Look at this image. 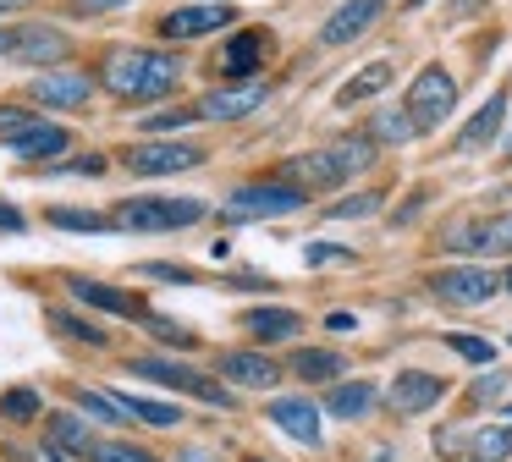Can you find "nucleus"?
Wrapping results in <instances>:
<instances>
[{
    "instance_id": "79ce46f5",
    "label": "nucleus",
    "mask_w": 512,
    "mask_h": 462,
    "mask_svg": "<svg viewBox=\"0 0 512 462\" xmlns=\"http://www.w3.org/2000/svg\"><path fill=\"white\" fill-rule=\"evenodd\" d=\"M507 385H512V374L490 369V374H479V380L468 385V402H474V407H496L501 396H507Z\"/></svg>"
},
{
    "instance_id": "864d4df0",
    "label": "nucleus",
    "mask_w": 512,
    "mask_h": 462,
    "mask_svg": "<svg viewBox=\"0 0 512 462\" xmlns=\"http://www.w3.org/2000/svg\"><path fill=\"white\" fill-rule=\"evenodd\" d=\"M210 259H215V264L232 259V237H215V242H210Z\"/></svg>"
},
{
    "instance_id": "473e14b6",
    "label": "nucleus",
    "mask_w": 512,
    "mask_h": 462,
    "mask_svg": "<svg viewBox=\"0 0 512 462\" xmlns=\"http://www.w3.org/2000/svg\"><path fill=\"white\" fill-rule=\"evenodd\" d=\"M45 226H56V231H72V237H105V231H116V220H111V215H100V209L50 204V209H45Z\"/></svg>"
},
{
    "instance_id": "393cba45",
    "label": "nucleus",
    "mask_w": 512,
    "mask_h": 462,
    "mask_svg": "<svg viewBox=\"0 0 512 462\" xmlns=\"http://www.w3.org/2000/svg\"><path fill=\"white\" fill-rule=\"evenodd\" d=\"M287 374L298 385H336V380H347L353 374V363H347V352L342 347H292L287 352Z\"/></svg>"
},
{
    "instance_id": "7ed1b4c3",
    "label": "nucleus",
    "mask_w": 512,
    "mask_h": 462,
    "mask_svg": "<svg viewBox=\"0 0 512 462\" xmlns=\"http://www.w3.org/2000/svg\"><path fill=\"white\" fill-rule=\"evenodd\" d=\"M215 215L199 193H127L111 204V220L122 237H160V231H193Z\"/></svg>"
},
{
    "instance_id": "58836bf2",
    "label": "nucleus",
    "mask_w": 512,
    "mask_h": 462,
    "mask_svg": "<svg viewBox=\"0 0 512 462\" xmlns=\"http://www.w3.org/2000/svg\"><path fill=\"white\" fill-rule=\"evenodd\" d=\"M111 165H116V154L89 149V154H72V160H61V165H45V176H78V182H94V176H105Z\"/></svg>"
},
{
    "instance_id": "5701e85b",
    "label": "nucleus",
    "mask_w": 512,
    "mask_h": 462,
    "mask_svg": "<svg viewBox=\"0 0 512 462\" xmlns=\"http://www.w3.org/2000/svg\"><path fill=\"white\" fill-rule=\"evenodd\" d=\"M501 127H507V88H496V94L485 99V105L474 110V116L457 127L452 138V154H463V160H474V154H485L490 143L501 138Z\"/></svg>"
},
{
    "instance_id": "052dcab7",
    "label": "nucleus",
    "mask_w": 512,
    "mask_h": 462,
    "mask_svg": "<svg viewBox=\"0 0 512 462\" xmlns=\"http://www.w3.org/2000/svg\"><path fill=\"white\" fill-rule=\"evenodd\" d=\"M243 462H270V457H243Z\"/></svg>"
},
{
    "instance_id": "c03bdc74",
    "label": "nucleus",
    "mask_w": 512,
    "mask_h": 462,
    "mask_svg": "<svg viewBox=\"0 0 512 462\" xmlns=\"http://www.w3.org/2000/svg\"><path fill=\"white\" fill-rule=\"evenodd\" d=\"M221 286H226V292H276V281H270V275H259V270L221 275Z\"/></svg>"
},
{
    "instance_id": "9b49d317",
    "label": "nucleus",
    "mask_w": 512,
    "mask_h": 462,
    "mask_svg": "<svg viewBox=\"0 0 512 462\" xmlns=\"http://www.w3.org/2000/svg\"><path fill=\"white\" fill-rule=\"evenodd\" d=\"M424 286H430V297L446 308H485L490 297H501V270H490V264H479V259H463V264L435 270Z\"/></svg>"
},
{
    "instance_id": "bf43d9fd",
    "label": "nucleus",
    "mask_w": 512,
    "mask_h": 462,
    "mask_svg": "<svg viewBox=\"0 0 512 462\" xmlns=\"http://www.w3.org/2000/svg\"><path fill=\"white\" fill-rule=\"evenodd\" d=\"M419 6H430V0H408V11H419Z\"/></svg>"
},
{
    "instance_id": "f8f14e48",
    "label": "nucleus",
    "mask_w": 512,
    "mask_h": 462,
    "mask_svg": "<svg viewBox=\"0 0 512 462\" xmlns=\"http://www.w3.org/2000/svg\"><path fill=\"white\" fill-rule=\"evenodd\" d=\"M408 116L419 121V132H435V127H446L452 121V110H457V77L446 72L441 61H430V66H419L413 72V83H408Z\"/></svg>"
},
{
    "instance_id": "e433bc0d",
    "label": "nucleus",
    "mask_w": 512,
    "mask_h": 462,
    "mask_svg": "<svg viewBox=\"0 0 512 462\" xmlns=\"http://www.w3.org/2000/svg\"><path fill=\"white\" fill-rule=\"evenodd\" d=\"M39 121H45L39 105H28V99H6V105H0V143H17L23 132H34Z\"/></svg>"
},
{
    "instance_id": "412c9836",
    "label": "nucleus",
    "mask_w": 512,
    "mask_h": 462,
    "mask_svg": "<svg viewBox=\"0 0 512 462\" xmlns=\"http://www.w3.org/2000/svg\"><path fill=\"white\" fill-rule=\"evenodd\" d=\"M281 182H292V187H303V193H331V187H342L347 182V171H342V160L331 154V143L325 149H303V154H287V165H281Z\"/></svg>"
},
{
    "instance_id": "f704fd0d",
    "label": "nucleus",
    "mask_w": 512,
    "mask_h": 462,
    "mask_svg": "<svg viewBox=\"0 0 512 462\" xmlns=\"http://www.w3.org/2000/svg\"><path fill=\"white\" fill-rule=\"evenodd\" d=\"M199 105H171V110H155V116L138 121V138H182L188 127H199Z\"/></svg>"
},
{
    "instance_id": "a211bd4d",
    "label": "nucleus",
    "mask_w": 512,
    "mask_h": 462,
    "mask_svg": "<svg viewBox=\"0 0 512 462\" xmlns=\"http://www.w3.org/2000/svg\"><path fill=\"white\" fill-rule=\"evenodd\" d=\"M320 407H325V418H336V424H364V418H375V407H386V385L353 374V380L325 385Z\"/></svg>"
},
{
    "instance_id": "c9c22d12",
    "label": "nucleus",
    "mask_w": 512,
    "mask_h": 462,
    "mask_svg": "<svg viewBox=\"0 0 512 462\" xmlns=\"http://www.w3.org/2000/svg\"><path fill=\"white\" fill-rule=\"evenodd\" d=\"M89 462H171L160 457L155 446H144V440H127V435H100V446H94Z\"/></svg>"
},
{
    "instance_id": "aec40b11",
    "label": "nucleus",
    "mask_w": 512,
    "mask_h": 462,
    "mask_svg": "<svg viewBox=\"0 0 512 462\" xmlns=\"http://www.w3.org/2000/svg\"><path fill=\"white\" fill-rule=\"evenodd\" d=\"M386 6H391V0H342V6L320 22V33H314V39H320V50H342V44L364 39V33L386 17Z\"/></svg>"
},
{
    "instance_id": "dca6fc26",
    "label": "nucleus",
    "mask_w": 512,
    "mask_h": 462,
    "mask_svg": "<svg viewBox=\"0 0 512 462\" xmlns=\"http://www.w3.org/2000/svg\"><path fill=\"white\" fill-rule=\"evenodd\" d=\"M193 105H199L204 121L232 127V121H248V116H259V110L270 105V83L265 77H254V83H210Z\"/></svg>"
},
{
    "instance_id": "39448f33",
    "label": "nucleus",
    "mask_w": 512,
    "mask_h": 462,
    "mask_svg": "<svg viewBox=\"0 0 512 462\" xmlns=\"http://www.w3.org/2000/svg\"><path fill=\"white\" fill-rule=\"evenodd\" d=\"M309 204V193L281 176H254V182H237L232 193L221 198V220L226 226H248V220H287Z\"/></svg>"
},
{
    "instance_id": "1a4fd4ad",
    "label": "nucleus",
    "mask_w": 512,
    "mask_h": 462,
    "mask_svg": "<svg viewBox=\"0 0 512 462\" xmlns=\"http://www.w3.org/2000/svg\"><path fill=\"white\" fill-rule=\"evenodd\" d=\"M61 286H67V303H78V308H89V314H100V319H127V325H144L155 308H149V297L144 292H127V286H116V281H100V275H61Z\"/></svg>"
},
{
    "instance_id": "6ab92c4d",
    "label": "nucleus",
    "mask_w": 512,
    "mask_h": 462,
    "mask_svg": "<svg viewBox=\"0 0 512 462\" xmlns=\"http://www.w3.org/2000/svg\"><path fill=\"white\" fill-rule=\"evenodd\" d=\"M78 149V132L67 127V121L45 116L34 132H23L17 143H6V154H12L17 165H34V171H45V165H61V154Z\"/></svg>"
},
{
    "instance_id": "de8ad7c7",
    "label": "nucleus",
    "mask_w": 512,
    "mask_h": 462,
    "mask_svg": "<svg viewBox=\"0 0 512 462\" xmlns=\"http://www.w3.org/2000/svg\"><path fill=\"white\" fill-rule=\"evenodd\" d=\"M435 457H468V435L463 429H435Z\"/></svg>"
},
{
    "instance_id": "2eb2a0df",
    "label": "nucleus",
    "mask_w": 512,
    "mask_h": 462,
    "mask_svg": "<svg viewBox=\"0 0 512 462\" xmlns=\"http://www.w3.org/2000/svg\"><path fill=\"white\" fill-rule=\"evenodd\" d=\"M452 396V380L435 369H397L386 380V413L391 418H424L430 407H441Z\"/></svg>"
},
{
    "instance_id": "f257e3e1",
    "label": "nucleus",
    "mask_w": 512,
    "mask_h": 462,
    "mask_svg": "<svg viewBox=\"0 0 512 462\" xmlns=\"http://www.w3.org/2000/svg\"><path fill=\"white\" fill-rule=\"evenodd\" d=\"M94 72H100V94H111L116 105H160L182 94L188 55L171 44H111Z\"/></svg>"
},
{
    "instance_id": "a19ab883",
    "label": "nucleus",
    "mask_w": 512,
    "mask_h": 462,
    "mask_svg": "<svg viewBox=\"0 0 512 462\" xmlns=\"http://www.w3.org/2000/svg\"><path fill=\"white\" fill-rule=\"evenodd\" d=\"M386 209V193H347L342 204H331L325 215L331 220H369V215H380Z\"/></svg>"
},
{
    "instance_id": "2f4dec72",
    "label": "nucleus",
    "mask_w": 512,
    "mask_h": 462,
    "mask_svg": "<svg viewBox=\"0 0 512 462\" xmlns=\"http://www.w3.org/2000/svg\"><path fill=\"white\" fill-rule=\"evenodd\" d=\"M463 462H512V424L507 418L468 429V457Z\"/></svg>"
},
{
    "instance_id": "6e6d98bb",
    "label": "nucleus",
    "mask_w": 512,
    "mask_h": 462,
    "mask_svg": "<svg viewBox=\"0 0 512 462\" xmlns=\"http://www.w3.org/2000/svg\"><path fill=\"white\" fill-rule=\"evenodd\" d=\"M28 0H0V17H6V11H23Z\"/></svg>"
},
{
    "instance_id": "37998d69",
    "label": "nucleus",
    "mask_w": 512,
    "mask_h": 462,
    "mask_svg": "<svg viewBox=\"0 0 512 462\" xmlns=\"http://www.w3.org/2000/svg\"><path fill=\"white\" fill-rule=\"evenodd\" d=\"M303 264L309 270H320V264H358V253L342 248V242H303Z\"/></svg>"
},
{
    "instance_id": "4d7b16f0",
    "label": "nucleus",
    "mask_w": 512,
    "mask_h": 462,
    "mask_svg": "<svg viewBox=\"0 0 512 462\" xmlns=\"http://www.w3.org/2000/svg\"><path fill=\"white\" fill-rule=\"evenodd\" d=\"M501 292L512 297V264H507V270H501Z\"/></svg>"
},
{
    "instance_id": "a18cd8bd",
    "label": "nucleus",
    "mask_w": 512,
    "mask_h": 462,
    "mask_svg": "<svg viewBox=\"0 0 512 462\" xmlns=\"http://www.w3.org/2000/svg\"><path fill=\"white\" fill-rule=\"evenodd\" d=\"M171 462H226L221 451H210V446H199V440H177V446L166 451Z\"/></svg>"
},
{
    "instance_id": "680f3d73",
    "label": "nucleus",
    "mask_w": 512,
    "mask_h": 462,
    "mask_svg": "<svg viewBox=\"0 0 512 462\" xmlns=\"http://www.w3.org/2000/svg\"><path fill=\"white\" fill-rule=\"evenodd\" d=\"M507 347H512V330H507Z\"/></svg>"
},
{
    "instance_id": "b1692460",
    "label": "nucleus",
    "mask_w": 512,
    "mask_h": 462,
    "mask_svg": "<svg viewBox=\"0 0 512 462\" xmlns=\"http://www.w3.org/2000/svg\"><path fill=\"white\" fill-rule=\"evenodd\" d=\"M45 325L56 330L61 341H72V347L111 352V330H105V319L89 314V308H78V303H50L45 308Z\"/></svg>"
},
{
    "instance_id": "49530a36",
    "label": "nucleus",
    "mask_w": 512,
    "mask_h": 462,
    "mask_svg": "<svg viewBox=\"0 0 512 462\" xmlns=\"http://www.w3.org/2000/svg\"><path fill=\"white\" fill-rule=\"evenodd\" d=\"M122 6H133V0H67L72 17H111V11H122Z\"/></svg>"
},
{
    "instance_id": "7c9ffc66",
    "label": "nucleus",
    "mask_w": 512,
    "mask_h": 462,
    "mask_svg": "<svg viewBox=\"0 0 512 462\" xmlns=\"http://www.w3.org/2000/svg\"><path fill=\"white\" fill-rule=\"evenodd\" d=\"M138 330H144V336L155 341L160 352H182V358H188V352H199V330L182 325V319H171V314H160V308H155V314H149Z\"/></svg>"
},
{
    "instance_id": "bb28decb",
    "label": "nucleus",
    "mask_w": 512,
    "mask_h": 462,
    "mask_svg": "<svg viewBox=\"0 0 512 462\" xmlns=\"http://www.w3.org/2000/svg\"><path fill=\"white\" fill-rule=\"evenodd\" d=\"M116 402L127 407V418H133L138 429H155V435H177L182 424H188V407L182 402H166V396H144V391H122V385H111Z\"/></svg>"
},
{
    "instance_id": "5fc2aeb1",
    "label": "nucleus",
    "mask_w": 512,
    "mask_h": 462,
    "mask_svg": "<svg viewBox=\"0 0 512 462\" xmlns=\"http://www.w3.org/2000/svg\"><path fill=\"white\" fill-rule=\"evenodd\" d=\"M12 55V28H0V61Z\"/></svg>"
},
{
    "instance_id": "c85d7f7f",
    "label": "nucleus",
    "mask_w": 512,
    "mask_h": 462,
    "mask_svg": "<svg viewBox=\"0 0 512 462\" xmlns=\"http://www.w3.org/2000/svg\"><path fill=\"white\" fill-rule=\"evenodd\" d=\"M364 132H369V138L380 143V149H402V143L424 138V132H419V121L408 116V105H386V110H369Z\"/></svg>"
},
{
    "instance_id": "ea45409f",
    "label": "nucleus",
    "mask_w": 512,
    "mask_h": 462,
    "mask_svg": "<svg viewBox=\"0 0 512 462\" xmlns=\"http://www.w3.org/2000/svg\"><path fill=\"white\" fill-rule=\"evenodd\" d=\"M138 275H144V281H177V286H204V275L193 270V264H182V259H144V264H138Z\"/></svg>"
},
{
    "instance_id": "4be33fe9",
    "label": "nucleus",
    "mask_w": 512,
    "mask_h": 462,
    "mask_svg": "<svg viewBox=\"0 0 512 462\" xmlns=\"http://www.w3.org/2000/svg\"><path fill=\"white\" fill-rule=\"evenodd\" d=\"M39 435H45L50 446H61L72 462H89L105 429H94L89 418L78 413V407H50V413H45V424H39Z\"/></svg>"
},
{
    "instance_id": "ddd939ff",
    "label": "nucleus",
    "mask_w": 512,
    "mask_h": 462,
    "mask_svg": "<svg viewBox=\"0 0 512 462\" xmlns=\"http://www.w3.org/2000/svg\"><path fill=\"white\" fill-rule=\"evenodd\" d=\"M265 424L281 429L287 440H298V446H309V451L325 446V407H320V396H309V391L265 396Z\"/></svg>"
},
{
    "instance_id": "3c124183",
    "label": "nucleus",
    "mask_w": 512,
    "mask_h": 462,
    "mask_svg": "<svg viewBox=\"0 0 512 462\" xmlns=\"http://www.w3.org/2000/svg\"><path fill=\"white\" fill-rule=\"evenodd\" d=\"M485 6V0H452V6H446V22H463L468 11H479Z\"/></svg>"
},
{
    "instance_id": "72a5a7b5",
    "label": "nucleus",
    "mask_w": 512,
    "mask_h": 462,
    "mask_svg": "<svg viewBox=\"0 0 512 462\" xmlns=\"http://www.w3.org/2000/svg\"><path fill=\"white\" fill-rule=\"evenodd\" d=\"M331 154L342 160V171H347V176H364V171H375L380 143L369 138V132H342V138L331 143Z\"/></svg>"
},
{
    "instance_id": "9d476101",
    "label": "nucleus",
    "mask_w": 512,
    "mask_h": 462,
    "mask_svg": "<svg viewBox=\"0 0 512 462\" xmlns=\"http://www.w3.org/2000/svg\"><path fill=\"white\" fill-rule=\"evenodd\" d=\"M100 94V72L94 66H50V72H34L28 77V88H23V99L28 105H39L50 116V110H83L89 99Z\"/></svg>"
},
{
    "instance_id": "4c0bfd02",
    "label": "nucleus",
    "mask_w": 512,
    "mask_h": 462,
    "mask_svg": "<svg viewBox=\"0 0 512 462\" xmlns=\"http://www.w3.org/2000/svg\"><path fill=\"white\" fill-rule=\"evenodd\" d=\"M441 347H446V352H457L463 363H474V369H490V363H496V341L468 336V330H446V336H441Z\"/></svg>"
},
{
    "instance_id": "4468645a",
    "label": "nucleus",
    "mask_w": 512,
    "mask_h": 462,
    "mask_svg": "<svg viewBox=\"0 0 512 462\" xmlns=\"http://www.w3.org/2000/svg\"><path fill=\"white\" fill-rule=\"evenodd\" d=\"M265 66H270V33L232 28L221 39V50H215L210 72H215V83H254V77H265Z\"/></svg>"
},
{
    "instance_id": "6e6552de",
    "label": "nucleus",
    "mask_w": 512,
    "mask_h": 462,
    "mask_svg": "<svg viewBox=\"0 0 512 462\" xmlns=\"http://www.w3.org/2000/svg\"><path fill=\"white\" fill-rule=\"evenodd\" d=\"M210 369L221 374L226 385H232L237 396H276V385L287 380V363H276V352H265V347H221L210 358Z\"/></svg>"
},
{
    "instance_id": "cd10ccee",
    "label": "nucleus",
    "mask_w": 512,
    "mask_h": 462,
    "mask_svg": "<svg viewBox=\"0 0 512 462\" xmlns=\"http://www.w3.org/2000/svg\"><path fill=\"white\" fill-rule=\"evenodd\" d=\"M45 413H50V402L39 385H6L0 391V429H39Z\"/></svg>"
},
{
    "instance_id": "09e8293b",
    "label": "nucleus",
    "mask_w": 512,
    "mask_h": 462,
    "mask_svg": "<svg viewBox=\"0 0 512 462\" xmlns=\"http://www.w3.org/2000/svg\"><path fill=\"white\" fill-rule=\"evenodd\" d=\"M320 330H331V336L342 341V336H353V330H358V314H347V308H331V314L320 319Z\"/></svg>"
},
{
    "instance_id": "0eeeda50",
    "label": "nucleus",
    "mask_w": 512,
    "mask_h": 462,
    "mask_svg": "<svg viewBox=\"0 0 512 462\" xmlns=\"http://www.w3.org/2000/svg\"><path fill=\"white\" fill-rule=\"evenodd\" d=\"M232 22H237V6H226V0H188V6L160 11L155 39L171 44V50H188V44L210 39V33H232Z\"/></svg>"
},
{
    "instance_id": "f03ea898",
    "label": "nucleus",
    "mask_w": 512,
    "mask_h": 462,
    "mask_svg": "<svg viewBox=\"0 0 512 462\" xmlns=\"http://www.w3.org/2000/svg\"><path fill=\"white\" fill-rule=\"evenodd\" d=\"M122 374L133 380H149L160 391H177V396H193V402L215 407V413H237V391L221 380L215 369L182 358V352H160V347H144V352H122Z\"/></svg>"
},
{
    "instance_id": "c756f323",
    "label": "nucleus",
    "mask_w": 512,
    "mask_h": 462,
    "mask_svg": "<svg viewBox=\"0 0 512 462\" xmlns=\"http://www.w3.org/2000/svg\"><path fill=\"white\" fill-rule=\"evenodd\" d=\"M391 77H397V66H391V61H369L364 72H353L342 88H336V110H353V105H364V99L386 94Z\"/></svg>"
},
{
    "instance_id": "423d86ee",
    "label": "nucleus",
    "mask_w": 512,
    "mask_h": 462,
    "mask_svg": "<svg viewBox=\"0 0 512 462\" xmlns=\"http://www.w3.org/2000/svg\"><path fill=\"white\" fill-rule=\"evenodd\" d=\"M72 55H78V39H72L61 22H45V17L12 22V55H6L12 66H23V72H50V66H72Z\"/></svg>"
},
{
    "instance_id": "603ef678",
    "label": "nucleus",
    "mask_w": 512,
    "mask_h": 462,
    "mask_svg": "<svg viewBox=\"0 0 512 462\" xmlns=\"http://www.w3.org/2000/svg\"><path fill=\"white\" fill-rule=\"evenodd\" d=\"M419 209H424V193H413V198H408V204H402V209H397V215H391V220H397V226H408V220L419 215Z\"/></svg>"
},
{
    "instance_id": "8fccbe9b",
    "label": "nucleus",
    "mask_w": 512,
    "mask_h": 462,
    "mask_svg": "<svg viewBox=\"0 0 512 462\" xmlns=\"http://www.w3.org/2000/svg\"><path fill=\"white\" fill-rule=\"evenodd\" d=\"M0 231H12V237H17V231H28V215L12 204V198H0Z\"/></svg>"
},
{
    "instance_id": "20e7f679",
    "label": "nucleus",
    "mask_w": 512,
    "mask_h": 462,
    "mask_svg": "<svg viewBox=\"0 0 512 462\" xmlns=\"http://www.w3.org/2000/svg\"><path fill=\"white\" fill-rule=\"evenodd\" d=\"M116 165L127 176H144V182H160V176H188L210 165V149L193 138H133L122 149H111Z\"/></svg>"
},
{
    "instance_id": "f3484780",
    "label": "nucleus",
    "mask_w": 512,
    "mask_h": 462,
    "mask_svg": "<svg viewBox=\"0 0 512 462\" xmlns=\"http://www.w3.org/2000/svg\"><path fill=\"white\" fill-rule=\"evenodd\" d=\"M237 330H243L254 347H298V336L309 330V319L298 314V308H287V303H254V308H243L237 314Z\"/></svg>"
},
{
    "instance_id": "a878e982",
    "label": "nucleus",
    "mask_w": 512,
    "mask_h": 462,
    "mask_svg": "<svg viewBox=\"0 0 512 462\" xmlns=\"http://www.w3.org/2000/svg\"><path fill=\"white\" fill-rule=\"evenodd\" d=\"M61 391H67V402L78 407V413L89 418L94 429H105V435H122V429L133 424V418H127V407L116 402V391H111V385H105V391H100V385L67 380V385H61Z\"/></svg>"
},
{
    "instance_id": "13d9d810",
    "label": "nucleus",
    "mask_w": 512,
    "mask_h": 462,
    "mask_svg": "<svg viewBox=\"0 0 512 462\" xmlns=\"http://www.w3.org/2000/svg\"><path fill=\"white\" fill-rule=\"evenodd\" d=\"M501 154H507V160H512V127H507V138H501Z\"/></svg>"
}]
</instances>
